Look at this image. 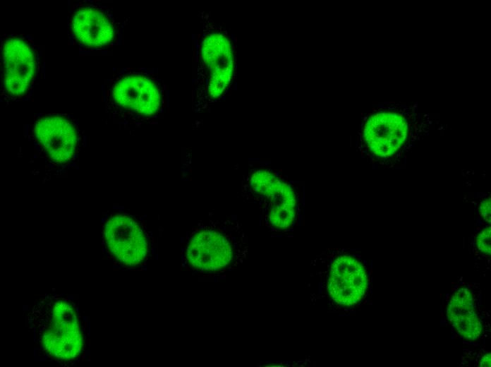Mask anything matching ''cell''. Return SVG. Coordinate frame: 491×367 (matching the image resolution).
Returning <instances> with one entry per match:
<instances>
[{
  "instance_id": "cell-1",
  "label": "cell",
  "mask_w": 491,
  "mask_h": 367,
  "mask_svg": "<svg viewBox=\"0 0 491 367\" xmlns=\"http://www.w3.org/2000/svg\"><path fill=\"white\" fill-rule=\"evenodd\" d=\"M366 116L360 134L361 153L378 166H397L404 152L416 139L418 123L413 113L373 108Z\"/></svg>"
},
{
  "instance_id": "cell-2",
  "label": "cell",
  "mask_w": 491,
  "mask_h": 367,
  "mask_svg": "<svg viewBox=\"0 0 491 367\" xmlns=\"http://www.w3.org/2000/svg\"><path fill=\"white\" fill-rule=\"evenodd\" d=\"M240 225L209 219L193 229L186 247V259L195 271L217 273L229 268L245 255L246 244Z\"/></svg>"
},
{
  "instance_id": "cell-3",
  "label": "cell",
  "mask_w": 491,
  "mask_h": 367,
  "mask_svg": "<svg viewBox=\"0 0 491 367\" xmlns=\"http://www.w3.org/2000/svg\"><path fill=\"white\" fill-rule=\"evenodd\" d=\"M40 340L43 350L59 361L69 362L80 356L83 339L72 303L57 299L46 305L40 318Z\"/></svg>"
},
{
  "instance_id": "cell-4",
  "label": "cell",
  "mask_w": 491,
  "mask_h": 367,
  "mask_svg": "<svg viewBox=\"0 0 491 367\" xmlns=\"http://www.w3.org/2000/svg\"><path fill=\"white\" fill-rule=\"evenodd\" d=\"M246 188L264 209L267 224L283 231L295 222L298 198L289 182L276 172L257 169L249 172Z\"/></svg>"
},
{
  "instance_id": "cell-5",
  "label": "cell",
  "mask_w": 491,
  "mask_h": 367,
  "mask_svg": "<svg viewBox=\"0 0 491 367\" xmlns=\"http://www.w3.org/2000/svg\"><path fill=\"white\" fill-rule=\"evenodd\" d=\"M104 238L112 257L124 266L137 267L147 258L148 243L145 232L129 215L111 217L105 223Z\"/></svg>"
},
{
  "instance_id": "cell-6",
  "label": "cell",
  "mask_w": 491,
  "mask_h": 367,
  "mask_svg": "<svg viewBox=\"0 0 491 367\" xmlns=\"http://www.w3.org/2000/svg\"><path fill=\"white\" fill-rule=\"evenodd\" d=\"M368 285L363 265L350 255L337 257L332 263L328 279V291L337 303L351 306L364 296Z\"/></svg>"
},
{
  "instance_id": "cell-7",
  "label": "cell",
  "mask_w": 491,
  "mask_h": 367,
  "mask_svg": "<svg viewBox=\"0 0 491 367\" xmlns=\"http://www.w3.org/2000/svg\"><path fill=\"white\" fill-rule=\"evenodd\" d=\"M4 84L12 96L24 95L35 72V58L30 46L18 37L8 38L3 45Z\"/></svg>"
},
{
  "instance_id": "cell-8",
  "label": "cell",
  "mask_w": 491,
  "mask_h": 367,
  "mask_svg": "<svg viewBox=\"0 0 491 367\" xmlns=\"http://www.w3.org/2000/svg\"><path fill=\"white\" fill-rule=\"evenodd\" d=\"M34 132L52 161L63 164L73 158L77 147L78 133L69 119L59 115L44 116L36 122Z\"/></svg>"
},
{
  "instance_id": "cell-9",
  "label": "cell",
  "mask_w": 491,
  "mask_h": 367,
  "mask_svg": "<svg viewBox=\"0 0 491 367\" xmlns=\"http://www.w3.org/2000/svg\"><path fill=\"white\" fill-rule=\"evenodd\" d=\"M202 57L210 73L209 93L219 97L231 81L234 58L228 39L219 33L211 34L202 42Z\"/></svg>"
},
{
  "instance_id": "cell-10",
  "label": "cell",
  "mask_w": 491,
  "mask_h": 367,
  "mask_svg": "<svg viewBox=\"0 0 491 367\" xmlns=\"http://www.w3.org/2000/svg\"><path fill=\"white\" fill-rule=\"evenodd\" d=\"M112 97L121 107L146 116L155 114L160 104L157 86L150 78L140 76L120 79L113 87Z\"/></svg>"
},
{
  "instance_id": "cell-11",
  "label": "cell",
  "mask_w": 491,
  "mask_h": 367,
  "mask_svg": "<svg viewBox=\"0 0 491 367\" xmlns=\"http://www.w3.org/2000/svg\"><path fill=\"white\" fill-rule=\"evenodd\" d=\"M71 25L74 35L85 47H104L114 37V29L109 18L94 7L78 8L72 17Z\"/></svg>"
},
{
  "instance_id": "cell-12",
  "label": "cell",
  "mask_w": 491,
  "mask_h": 367,
  "mask_svg": "<svg viewBox=\"0 0 491 367\" xmlns=\"http://www.w3.org/2000/svg\"><path fill=\"white\" fill-rule=\"evenodd\" d=\"M447 317L456 330L467 340H475L482 325L474 310L473 299L466 289L458 290L451 298Z\"/></svg>"
},
{
  "instance_id": "cell-13",
  "label": "cell",
  "mask_w": 491,
  "mask_h": 367,
  "mask_svg": "<svg viewBox=\"0 0 491 367\" xmlns=\"http://www.w3.org/2000/svg\"><path fill=\"white\" fill-rule=\"evenodd\" d=\"M490 231L491 227L489 226L483 229L477 235L475 243L479 251L485 255H490Z\"/></svg>"
},
{
  "instance_id": "cell-14",
  "label": "cell",
  "mask_w": 491,
  "mask_h": 367,
  "mask_svg": "<svg viewBox=\"0 0 491 367\" xmlns=\"http://www.w3.org/2000/svg\"><path fill=\"white\" fill-rule=\"evenodd\" d=\"M479 210V213L480 216L483 218V219L488 222L490 223L491 222V217H490V197L486 198L485 200H483L478 207Z\"/></svg>"
},
{
  "instance_id": "cell-15",
  "label": "cell",
  "mask_w": 491,
  "mask_h": 367,
  "mask_svg": "<svg viewBox=\"0 0 491 367\" xmlns=\"http://www.w3.org/2000/svg\"><path fill=\"white\" fill-rule=\"evenodd\" d=\"M491 366V354H487L483 356L480 361V366L490 367Z\"/></svg>"
}]
</instances>
